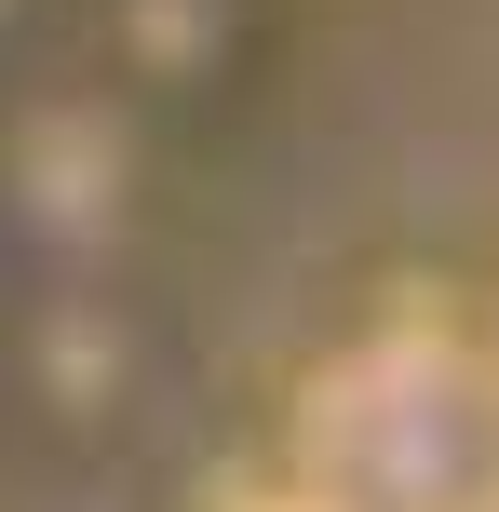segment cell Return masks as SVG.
<instances>
[{
  "label": "cell",
  "instance_id": "1",
  "mask_svg": "<svg viewBox=\"0 0 499 512\" xmlns=\"http://www.w3.org/2000/svg\"><path fill=\"white\" fill-rule=\"evenodd\" d=\"M297 512H499V351L392 324L297 391Z\"/></svg>",
  "mask_w": 499,
  "mask_h": 512
},
{
  "label": "cell",
  "instance_id": "2",
  "mask_svg": "<svg viewBox=\"0 0 499 512\" xmlns=\"http://www.w3.org/2000/svg\"><path fill=\"white\" fill-rule=\"evenodd\" d=\"M270 512H297V499H270Z\"/></svg>",
  "mask_w": 499,
  "mask_h": 512
}]
</instances>
